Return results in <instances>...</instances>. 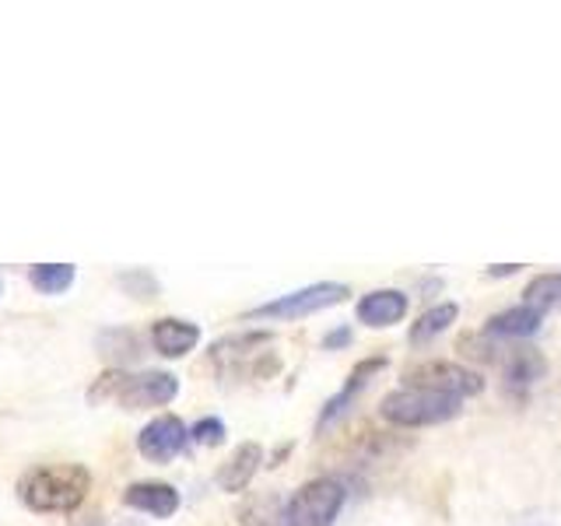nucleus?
Returning <instances> with one entry per match:
<instances>
[{"label": "nucleus", "instance_id": "1", "mask_svg": "<svg viewBox=\"0 0 561 526\" xmlns=\"http://www.w3.org/2000/svg\"><path fill=\"white\" fill-rule=\"evenodd\" d=\"M92 491V473L81 464H49L18 481V499L32 513H75Z\"/></svg>", "mask_w": 561, "mask_h": 526}, {"label": "nucleus", "instance_id": "2", "mask_svg": "<svg viewBox=\"0 0 561 526\" xmlns=\"http://www.w3.org/2000/svg\"><path fill=\"white\" fill-rule=\"evenodd\" d=\"M460 403L456 397L446 393H432V390H414V386H400V390L386 393L379 403V414L400 428H432V425H446L456 414H460Z\"/></svg>", "mask_w": 561, "mask_h": 526}, {"label": "nucleus", "instance_id": "3", "mask_svg": "<svg viewBox=\"0 0 561 526\" xmlns=\"http://www.w3.org/2000/svg\"><path fill=\"white\" fill-rule=\"evenodd\" d=\"M347 502V491L333 478H312L285 502V526H333Z\"/></svg>", "mask_w": 561, "mask_h": 526}, {"label": "nucleus", "instance_id": "4", "mask_svg": "<svg viewBox=\"0 0 561 526\" xmlns=\"http://www.w3.org/2000/svg\"><path fill=\"white\" fill-rule=\"evenodd\" d=\"M347 295H351L347 285H337V281H320V285L298 288L291 295L274 298V302H263V306L250 309L245 316H250V320H302V316L323 312L330 306L344 302Z\"/></svg>", "mask_w": 561, "mask_h": 526}, {"label": "nucleus", "instance_id": "5", "mask_svg": "<svg viewBox=\"0 0 561 526\" xmlns=\"http://www.w3.org/2000/svg\"><path fill=\"white\" fill-rule=\"evenodd\" d=\"M408 386L414 390H432V393H446V397H478L484 390V379L478 373H470V368L456 365V362H421V365H411L408 373H403Z\"/></svg>", "mask_w": 561, "mask_h": 526}, {"label": "nucleus", "instance_id": "6", "mask_svg": "<svg viewBox=\"0 0 561 526\" xmlns=\"http://www.w3.org/2000/svg\"><path fill=\"white\" fill-rule=\"evenodd\" d=\"M180 393V379L172 373H158V368H148V373L127 376L123 373V382L116 390V403L127 411H145V408H162V403L175 400Z\"/></svg>", "mask_w": 561, "mask_h": 526}, {"label": "nucleus", "instance_id": "7", "mask_svg": "<svg viewBox=\"0 0 561 526\" xmlns=\"http://www.w3.org/2000/svg\"><path fill=\"white\" fill-rule=\"evenodd\" d=\"M186 443H190V428L175 414H162L140 428L137 453L151 464H169L186 449Z\"/></svg>", "mask_w": 561, "mask_h": 526}, {"label": "nucleus", "instance_id": "8", "mask_svg": "<svg viewBox=\"0 0 561 526\" xmlns=\"http://www.w3.org/2000/svg\"><path fill=\"white\" fill-rule=\"evenodd\" d=\"M408 295H403L400 288H376L358 298V320L365 327H393L400 323L403 316H408Z\"/></svg>", "mask_w": 561, "mask_h": 526}, {"label": "nucleus", "instance_id": "9", "mask_svg": "<svg viewBox=\"0 0 561 526\" xmlns=\"http://www.w3.org/2000/svg\"><path fill=\"white\" fill-rule=\"evenodd\" d=\"M151 344L158 355L165 358H183L193 347L201 344V327L190 320H175V316H165L151 327Z\"/></svg>", "mask_w": 561, "mask_h": 526}, {"label": "nucleus", "instance_id": "10", "mask_svg": "<svg viewBox=\"0 0 561 526\" xmlns=\"http://www.w3.org/2000/svg\"><path fill=\"white\" fill-rule=\"evenodd\" d=\"M127 505L137 508V513H148L158 519H169L175 508H180V491L165 481H137L127 488Z\"/></svg>", "mask_w": 561, "mask_h": 526}, {"label": "nucleus", "instance_id": "11", "mask_svg": "<svg viewBox=\"0 0 561 526\" xmlns=\"http://www.w3.org/2000/svg\"><path fill=\"white\" fill-rule=\"evenodd\" d=\"M263 464V446L260 443H242L236 446V453L228 456V460L218 467V488L221 491H242L245 484H250L256 478V470Z\"/></svg>", "mask_w": 561, "mask_h": 526}, {"label": "nucleus", "instance_id": "12", "mask_svg": "<svg viewBox=\"0 0 561 526\" xmlns=\"http://www.w3.org/2000/svg\"><path fill=\"white\" fill-rule=\"evenodd\" d=\"M543 323V312L530 309V306H513L499 316H491L488 327H484V338H502V341H523V338H534Z\"/></svg>", "mask_w": 561, "mask_h": 526}, {"label": "nucleus", "instance_id": "13", "mask_svg": "<svg viewBox=\"0 0 561 526\" xmlns=\"http://www.w3.org/2000/svg\"><path fill=\"white\" fill-rule=\"evenodd\" d=\"M379 368H386V358H368V362H362V365L355 368V373H351V379H347L344 390H341L337 397H333V400H327V408H323V414H320V428L330 425V421L347 408L351 397H355V393L362 390V386L368 382V376L379 373Z\"/></svg>", "mask_w": 561, "mask_h": 526}, {"label": "nucleus", "instance_id": "14", "mask_svg": "<svg viewBox=\"0 0 561 526\" xmlns=\"http://www.w3.org/2000/svg\"><path fill=\"white\" fill-rule=\"evenodd\" d=\"M28 281L39 295H64L75 285V267L70 263H39V267L28 271Z\"/></svg>", "mask_w": 561, "mask_h": 526}, {"label": "nucleus", "instance_id": "15", "mask_svg": "<svg viewBox=\"0 0 561 526\" xmlns=\"http://www.w3.org/2000/svg\"><path fill=\"white\" fill-rule=\"evenodd\" d=\"M456 316H460V309H456L453 302L428 309L417 323H411V344H428L432 338H438V333L456 323Z\"/></svg>", "mask_w": 561, "mask_h": 526}, {"label": "nucleus", "instance_id": "16", "mask_svg": "<svg viewBox=\"0 0 561 526\" xmlns=\"http://www.w3.org/2000/svg\"><path fill=\"white\" fill-rule=\"evenodd\" d=\"M558 302H561V274H540L523 291V306L540 309V312H548Z\"/></svg>", "mask_w": 561, "mask_h": 526}, {"label": "nucleus", "instance_id": "17", "mask_svg": "<svg viewBox=\"0 0 561 526\" xmlns=\"http://www.w3.org/2000/svg\"><path fill=\"white\" fill-rule=\"evenodd\" d=\"M543 376V358L537 351H513V358L505 362V379L513 386H530Z\"/></svg>", "mask_w": 561, "mask_h": 526}, {"label": "nucleus", "instance_id": "18", "mask_svg": "<svg viewBox=\"0 0 561 526\" xmlns=\"http://www.w3.org/2000/svg\"><path fill=\"white\" fill-rule=\"evenodd\" d=\"M190 438L201 446H221L225 443V421L221 418H201L197 425L190 428Z\"/></svg>", "mask_w": 561, "mask_h": 526}, {"label": "nucleus", "instance_id": "19", "mask_svg": "<svg viewBox=\"0 0 561 526\" xmlns=\"http://www.w3.org/2000/svg\"><path fill=\"white\" fill-rule=\"evenodd\" d=\"M351 341V330L347 327H341V330H333V333H327V341H323V347L327 351H333V347H344Z\"/></svg>", "mask_w": 561, "mask_h": 526}, {"label": "nucleus", "instance_id": "20", "mask_svg": "<svg viewBox=\"0 0 561 526\" xmlns=\"http://www.w3.org/2000/svg\"><path fill=\"white\" fill-rule=\"evenodd\" d=\"M0 291H4V285H0Z\"/></svg>", "mask_w": 561, "mask_h": 526}]
</instances>
